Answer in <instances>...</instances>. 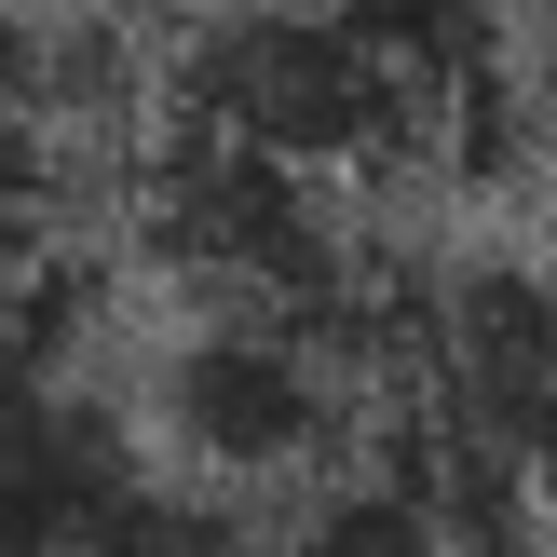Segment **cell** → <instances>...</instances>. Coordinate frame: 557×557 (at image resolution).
<instances>
[{"label":"cell","instance_id":"1","mask_svg":"<svg viewBox=\"0 0 557 557\" xmlns=\"http://www.w3.org/2000/svg\"><path fill=\"white\" fill-rule=\"evenodd\" d=\"M381 422H395V381L341 326H299V313H177L150 354V408H136L150 462L218 504H299Z\"/></svg>","mask_w":557,"mask_h":557},{"label":"cell","instance_id":"2","mask_svg":"<svg viewBox=\"0 0 557 557\" xmlns=\"http://www.w3.org/2000/svg\"><path fill=\"white\" fill-rule=\"evenodd\" d=\"M177 123L218 150H259L286 177H381V163L435 150L462 96H435L354 0H218L177 41Z\"/></svg>","mask_w":557,"mask_h":557},{"label":"cell","instance_id":"3","mask_svg":"<svg viewBox=\"0 0 557 557\" xmlns=\"http://www.w3.org/2000/svg\"><path fill=\"white\" fill-rule=\"evenodd\" d=\"M150 476V435L82 395V368L0 354V557H109Z\"/></svg>","mask_w":557,"mask_h":557},{"label":"cell","instance_id":"4","mask_svg":"<svg viewBox=\"0 0 557 557\" xmlns=\"http://www.w3.org/2000/svg\"><path fill=\"white\" fill-rule=\"evenodd\" d=\"M531 504H557V422H544V449H531Z\"/></svg>","mask_w":557,"mask_h":557}]
</instances>
